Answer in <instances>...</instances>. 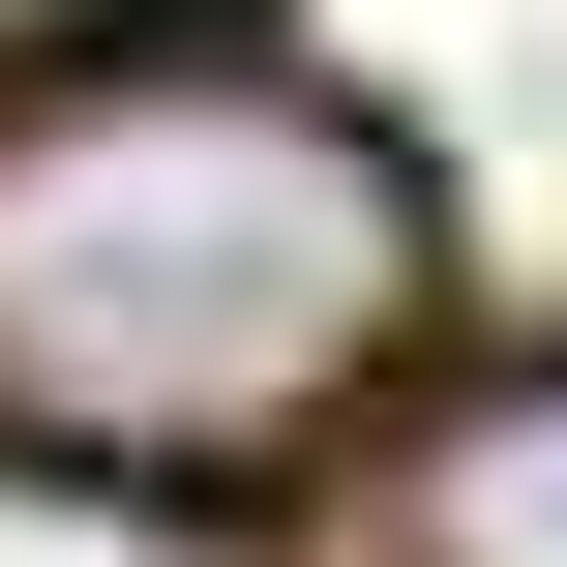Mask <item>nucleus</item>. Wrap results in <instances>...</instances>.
<instances>
[{
  "label": "nucleus",
  "instance_id": "obj_3",
  "mask_svg": "<svg viewBox=\"0 0 567 567\" xmlns=\"http://www.w3.org/2000/svg\"><path fill=\"white\" fill-rule=\"evenodd\" d=\"M0 30H120V0H0Z\"/></svg>",
  "mask_w": 567,
  "mask_h": 567
},
{
  "label": "nucleus",
  "instance_id": "obj_2",
  "mask_svg": "<svg viewBox=\"0 0 567 567\" xmlns=\"http://www.w3.org/2000/svg\"><path fill=\"white\" fill-rule=\"evenodd\" d=\"M419 567H567V389H508V419L419 449Z\"/></svg>",
  "mask_w": 567,
  "mask_h": 567
},
{
  "label": "nucleus",
  "instance_id": "obj_1",
  "mask_svg": "<svg viewBox=\"0 0 567 567\" xmlns=\"http://www.w3.org/2000/svg\"><path fill=\"white\" fill-rule=\"evenodd\" d=\"M419 329V179L329 90H60L0 120V449L239 478Z\"/></svg>",
  "mask_w": 567,
  "mask_h": 567
}]
</instances>
